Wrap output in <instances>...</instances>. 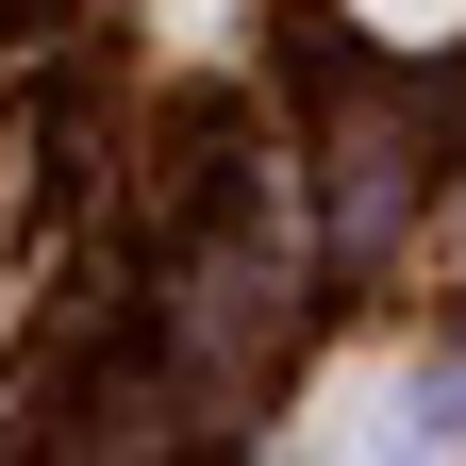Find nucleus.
<instances>
[{
	"instance_id": "nucleus-1",
	"label": "nucleus",
	"mask_w": 466,
	"mask_h": 466,
	"mask_svg": "<svg viewBox=\"0 0 466 466\" xmlns=\"http://www.w3.org/2000/svg\"><path fill=\"white\" fill-rule=\"evenodd\" d=\"M350 17H367L383 50H450V34H466V0H350Z\"/></svg>"
},
{
	"instance_id": "nucleus-2",
	"label": "nucleus",
	"mask_w": 466,
	"mask_h": 466,
	"mask_svg": "<svg viewBox=\"0 0 466 466\" xmlns=\"http://www.w3.org/2000/svg\"><path fill=\"white\" fill-rule=\"evenodd\" d=\"M417 433H466V333H450V367L417 383Z\"/></svg>"
}]
</instances>
